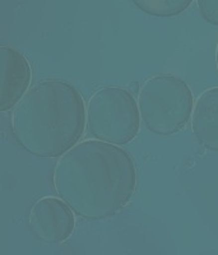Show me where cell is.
Returning <instances> with one entry per match:
<instances>
[{
	"mask_svg": "<svg viewBox=\"0 0 218 255\" xmlns=\"http://www.w3.org/2000/svg\"><path fill=\"white\" fill-rule=\"evenodd\" d=\"M54 188L76 215L102 220L128 204L137 185L130 154L104 140H86L60 156L54 168Z\"/></svg>",
	"mask_w": 218,
	"mask_h": 255,
	"instance_id": "1",
	"label": "cell"
},
{
	"mask_svg": "<svg viewBox=\"0 0 218 255\" xmlns=\"http://www.w3.org/2000/svg\"><path fill=\"white\" fill-rule=\"evenodd\" d=\"M85 127L86 108L81 93L59 79L32 86L12 114L15 140L37 157L63 156L78 143Z\"/></svg>",
	"mask_w": 218,
	"mask_h": 255,
	"instance_id": "2",
	"label": "cell"
},
{
	"mask_svg": "<svg viewBox=\"0 0 218 255\" xmlns=\"http://www.w3.org/2000/svg\"><path fill=\"white\" fill-rule=\"evenodd\" d=\"M193 92L176 76H156L140 88L138 108L147 129L157 135L178 133L193 113Z\"/></svg>",
	"mask_w": 218,
	"mask_h": 255,
	"instance_id": "3",
	"label": "cell"
},
{
	"mask_svg": "<svg viewBox=\"0 0 218 255\" xmlns=\"http://www.w3.org/2000/svg\"><path fill=\"white\" fill-rule=\"evenodd\" d=\"M139 109L129 91L106 87L91 97L87 129L92 136L112 144H126L139 131Z\"/></svg>",
	"mask_w": 218,
	"mask_h": 255,
	"instance_id": "4",
	"label": "cell"
},
{
	"mask_svg": "<svg viewBox=\"0 0 218 255\" xmlns=\"http://www.w3.org/2000/svg\"><path fill=\"white\" fill-rule=\"evenodd\" d=\"M28 227L36 239L45 244H61L72 235L76 218L64 200L54 197L41 198L28 213Z\"/></svg>",
	"mask_w": 218,
	"mask_h": 255,
	"instance_id": "5",
	"label": "cell"
},
{
	"mask_svg": "<svg viewBox=\"0 0 218 255\" xmlns=\"http://www.w3.org/2000/svg\"><path fill=\"white\" fill-rule=\"evenodd\" d=\"M0 111H8L15 106L31 83L28 60L18 50L9 46L0 47Z\"/></svg>",
	"mask_w": 218,
	"mask_h": 255,
	"instance_id": "6",
	"label": "cell"
},
{
	"mask_svg": "<svg viewBox=\"0 0 218 255\" xmlns=\"http://www.w3.org/2000/svg\"><path fill=\"white\" fill-rule=\"evenodd\" d=\"M192 128L201 144L218 152V87L199 96L192 113Z\"/></svg>",
	"mask_w": 218,
	"mask_h": 255,
	"instance_id": "7",
	"label": "cell"
},
{
	"mask_svg": "<svg viewBox=\"0 0 218 255\" xmlns=\"http://www.w3.org/2000/svg\"><path fill=\"white\" fill-rule=\"evenodd\" d=\"M193 0H133V3L147 14L154 17H174L192 4Z\"/></svg>",
	"mask_w": 218,
	"mask_h": 255,
	"instance_id": "8",
	"label": "cell"
},
{
	"mask_svg": "<svg viewBox=\"0 0 218 255\" xmlns=\"http://www.w3.org/2000/svg\"><path fill=\"white\" fill-rule=\"evenodd\" d=\"M198 8L204 20L218 26V0H198Z\"/></svg>",
	"mask_w": 218,
	"mask_h": 255,
	"instance_id": "9",
	"label": "cell"
},
{
	"mask_svg": "<svg viewBox=\"0 0 218 255\" xmlns=\"http://www.w3.org/2000/svg\"><path fill=\"white\" fill-rule=\"evenodd\" d=\"M216 61H217V69H218V46H217V54H216Z\"/></svg>",
	"mask_w": 218,
	"mask_h": 255,
	"instance_id": "10",
	"label": "cell"
}]
</instances>
